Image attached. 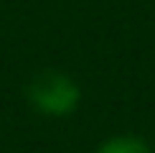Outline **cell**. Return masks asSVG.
Segmentation results:
<instances>
[{
    "label": "cell",
    "instance_id": "6da1fadb",
    "mask_svg": "<svg viewBox=\"0 0 155 153\" xmlns=\"http://www.w3.org/2000/svg\"><path fill=\"white\" fill-rule=\"evenodd\" d=\"M28 102L36 107L41 115L48 117H64L76 110L81 100V89L69 74L56 72V69H43L31 79L28 89Z\"/></svg>",
    "mask_w": 155,
    "mask_h": 153
},
{
    "label": "cell",
    "instance_id": "7a4b0ae2",
    "mask_svg": "<svg viewBox=\"0 0 155 153\" xmlns=\"http://www.w3.org/2000/svg\"><path fill=\"white\" fill-rule=\"evenodd\" d=\"M94 153H150V148H147L145 140L135 135H117V138L104 140Z\"/></svg>",
    "mask_w": 155,
    "mask_h": 153
}]
</instances>
